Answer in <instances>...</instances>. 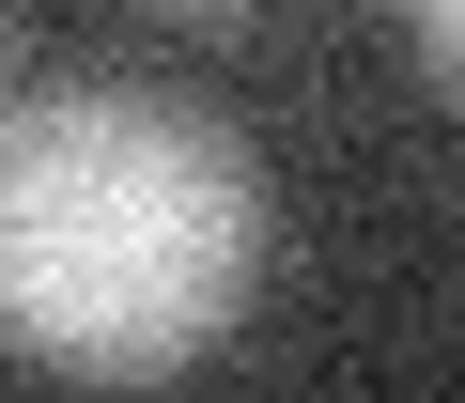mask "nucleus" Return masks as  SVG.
<instances>
[{
  "label": "nucleus",
  "instance_id": "obj_4",
  "mask_svg": "<svg viewBox=\"0 0 465 403\" xmlns=\"http://www.w3.org/2000/svg\"><path fill=\"white\" fill-rule=\"evenodd\" d=\"M171 16H232V0H171Z\"/></svg>",
  "mask_w": 465,
  "mask_h": 403
},
{
  "label": "nucleus",
  "instance_id": "obj_1",
  "mask_svg": "<svg viewBox=\"0 0 465 403\" xmlns=\"http://www.w3.org/2000/svg\"><path fill=\"white\" fill-rule=\"evenodd\" d=\"M264 171L232 124L78 78L0 109V341L78 388H155L249 326Z\"/></svg>",
  "mask_w": 465,
  "mask_h": 403
},
{
  "label": "nucleus",
  "instance_id": "obj_3",
  "mask_svg": "<svg viewBox=\"0 0 465 403\" xmlns=\"http://www.w3.org/2000/svg\"><path fill=\"white\" fill-rule=\"evenodd\" d=\"M0 109H16V16H0Z\"/></svg>",
  "mask_w": 465,
  "mask_h": 403
},
{
  "label": "nucleus",
  "instance_id": "obj_2",
  "mask_svg": "<svg viewBox=\"0 0 465 403\" xmlns=\"http://www.w3.org/2000/svg\"><path fill=\"white\" fill-rule=\"evenodd\" d=\"M403 16H419V47L450 63V93H465V0H403Z\"/></svg>",
  "mask_w": 465,
  "mask_h": 403
}]
</instances>
